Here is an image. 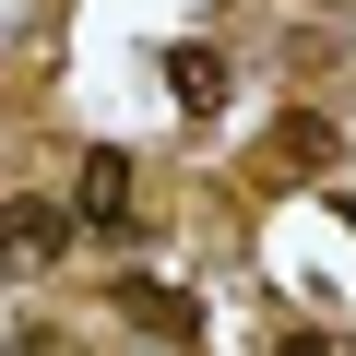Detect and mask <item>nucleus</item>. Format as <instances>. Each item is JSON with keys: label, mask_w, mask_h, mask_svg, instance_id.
<instances>
[{"label": "nucleus", "mask_w": 356, "mask_h": 356, "mask_svg": "<svg viewBox=\"0 0 356 356\" xmlns=\"http://www.w3.org/2000/svg\"><path fill=\"white\" fill-rule=\"evenodd\" d=\"M72 250H83L72 202H60V191H36V178H13V191H0V273H24V285H48V273H60Z\"/></svg>", "instance_id": "obj_1"}, {"label": "nucleus", "mask_w": 356, "mask_h": 356, "mask_svg": "<svg viewBox=\"0 0 356 356\" xmlns=\"http://www.w3.org/2000/svg\"><path fill=\"white\" fill-rule=\"evenodd\" d=\"M107 321L166 344V356H202V297L191 285H166V273H107Z\"/></svg>", "instance_id": "obj_2"}, {"label": "nucleus", "mask_w": 356, "mask_h": 356, "mask_svg": "<svg viewBox=\"0 0 356 356\" xmlns=\"http://www.w3.org/2000/svg\"><path fill=\"white\" fill-rule=\"evenodd\" d=\"M60 202H72L83 238H143V166H131L119 143H95V154L72 166V191H60Z\"/></svg>", "instance_id": "obj_3"}, {"label": "nucleus", "mask_w": 356, "mask_h": 356, "mask_svg": "<svg viewBox=\"0 0 356 356\" xmlns=\"http://www.w3.org/2000/svg\"><path fill=\"white\" fill-rule=\"evenodd\" d=\"M332 154H344V119L285 95V107H273V131H261V154H250L238 178H250V191H285V178H309V166H332Z\"/></svg>", "instance_id": "obj_4"}, {"label": "nucleus", "mask_w": 356, "mask_h": 356, "mask_svg": "<svg viewBox=\"0 0 356 356\" xmlns=\"http://www.w3.org/2000/svg\"><path fill=\"white\" fill-rule=\"evenodd\" d=\"M166 83H178V107H191V119H214L238 72H226V48H178V60H166Z\"/></svg>", "instance_id": "obj_5"}, {"label": "nucleus", "mask_w": 356, "mask_h": 356, "mask_svg": "<svg viewBox=\"0 0 356 356\" xmlns=\"http://www.w3.org/2000/svg\"><path fill=\"white\" fill-rule=\"evenodd\" d=\"M261 356H356V344H344V332H321V321H273V332H261Z\"/></svg>", "instance_id": "obj_6"}, {"label": "nucleus", "mask_w": 356, "mask_h": 356, "mask_svg": "<svg viewBox=\"0 0 356 356\" xmlns=\"http://www.w3.org/2000/svg\"><path fill=\"white\" fill-rule=\"evenodd\" d=\"M332 13H356V0H332Z\"/></svg>", "instance_id": "obj_7"}]
</instances>
